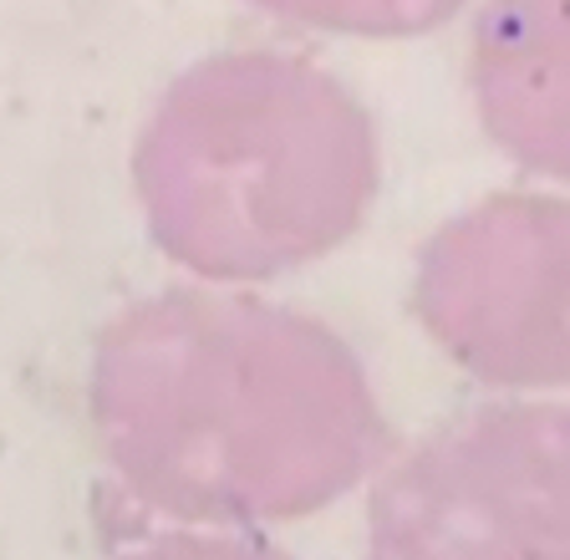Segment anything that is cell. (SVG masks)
Listing matches in <instances>:
<instances>
[{
	"mask_svg": "<svg viewBox=\"0 0 570 560\" xmlns=\"http://www.w3.org/2000/svg\"><path fill=\"white\" fill-rule=\"evenodd\" d=\"M356 92L291 51H219L174 77L132 148L158 250L204 281H265L336 250L377 194Z\"/></svg>",
	"mask_w": 570,
	"mask_h": 560,
	"instance_id": "7a4b0ae2",
	"label": "cell"
},
{
	"mask_svg": "<svg viewBox=\"0 0 570 560\" xmlns=\"http://www.w3.org/2000/svg\"><path fill=\"white\" fill-rule=\"evenodd\" d=\"M479 122L514 164L570 179V6H494L469 57Z\"/></svg>",
	"mask_w": 570,
	"mask_h": 560,
	"instance_id": "5b68a950",
	"label": "cell"
},
{
	"mask_svg": "<svg viewBox=\"0 0 570 560\" xmlns=\"http://www.w3.org/2000/svg\"><path fill=\"white\" fill-rule=\"evenodd\" d=\"M122 560H296L285 556L281 546L265 540H245V536H164L138 546Z\"/></svg>",
	"mask_w": 570,
	"mask_h": 560,
	"instance_id": "8992f818",
	"label": "cell"
},
{
	"mask_svg": "<svg viewBox=\"0 0 570 560\" xmlns=\"http://www.w3.org/2000/svg\"><path fill=\"white\" fill-rule=\"evenodd\" d=\"M92 423L122 489L189 524L301 520L387 449L352 346L316 316L229 291L122 311L92 357Z\"/></svg>",
	"mask_w": 570,
	"mask_h": 560,
	"instance_id": "6da1fadb",
	"label": "cell"
},
{
	"mask_svg": "<svg viewBox=\"0 0 570 560\" xmlns=\"http://www.w3.org/2000/svg\"><path fill=\"white\" fill-rule=\"evenodd\" d=\"M367 560H570V403H479L382 474Z\"/></svg>",
	"mask_w": 570,
	"mask_h": 560,
	"instance_id": "3957f363",
	"label": "cell"
},
{
	"mask_svg": "<svg viewBox=\"0 0 570 560\" xmlns=\"http://www.w3.org/2000/svg\"><path fill=\"white\" fill-rule=\"evenodd\" d=\"M413 311L494 387H570V199L494 194L433 229Z\"/></svg>",
	"mask_w": 570,
	"mask_h": 560,
	"instance_id": "277c9868",
	"label": "cell"
}]
</instances>
